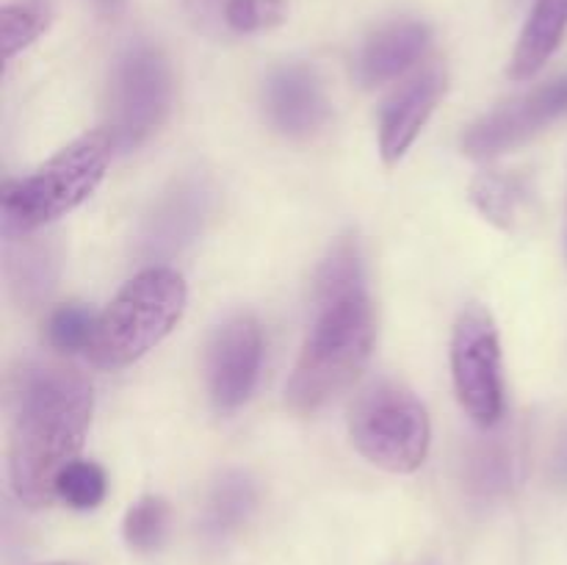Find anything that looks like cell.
Here are the masks:
<instances>
[{"label": "cell", "mask_w": 567, "mask_h": 565, "mask_svg": "<svg viewBox=\"0 0 567 565\" xmlns=\"http://www.w3.org/2000/svg\"><path fill=\"white\" fill-rule=\"evenodd\" d=\"M454 391L480 427H496L504 413L502 347L491 314L471 305L460 314L452 336Z\"/></svg>", "instance_id": "52a82bcc"}, {"label": "cell", "mask_w": 567, "mask_h": 565, "mask_svg": "<svg viewBox=\"0 0 567 565\" xmlns=\"http://www.w3.org/2000/svg\"><path fill=\"white\" fill-rule=\"evenodd\" d=\"M92 421V386L75 369L31 363L11 388V485L31 507L55 499L61 471L75 463Z\"/></svg>", "instance_id": "6da1fadb"}, {"label": "cell", "mask_w": 567, "mask_h": 565, "mask_svg": "<svg viewBox=\"0 0 567 565\" xmlns=\"http://www.w3.org/2000/svg\"><path fill=\"white\" fill-rule=\"evenodd\" d=\"M567 33V0H537L515 48L509 75L526 81L546 66Z\"/></svg>", "instance_id": "9a60e30c"}, {"label": "cell", "mask_w": 567, "mask_h": 565, "mask_svg": "<svg viewBox=\"0 0 567 565\" xmlns=\"http://www.w3.org/2000/svg\"><path fill=\"white\" fill-rule=\"evenodd\" d=\"M518 480V449L504 435L474 443L465 458V487L480 502H493L513 491Z\"/></svg>", "instance_id": "2e32d148"}, {"label": "cell", "mask_w": 567, "mask_h": 565, "mask_svg": "<svg viewBox=\"0 0 567 565\" xmlns=\"http://www.w3.org/2000/svg\"><path fill=\"white\" fill-rule=\"evenodd\" d=\"M6 282L20 305L33 308L50 297L61 271V249L53 238L22 233L6 236Z\"/></svg>", "instance_id": "4fadbf2b"}, {"label": "cell", "mask_w": 567, "mask_h": 565, "mask_svg": "<svg viewBox=\"0 0 567 565\" xmlns=\"http://www.w3.org/2000/svg\"><path fill=\"white\" fill-rule=\"evenodd\" d=\"M169 532V504L161 496H142L125 515L122 535L136 552H155L164 546Z\"/></svg>", "instance_id": "44dd1931"}, {"label": "cell", "mask_w": 567, "mask_h": 565, "mask_svg": "<svg viewBox=\"0 0 567 565\" xmlns=\"http://www.w3.org/2000/svg\"><path fill=\"white\" fill-rule=\"evenodd\" d=\"M188 288L175 269L150 266L138 271L114 302L100 314L92 347L86 349L97 369H125L158 347L183 319Z\"/></svg>", "instance_id": "3957f363"}, {"label": "cell", "mask_w": 567, "mask_h": 565, "mask_svg": "<svg viewBox=\"0 0 567 565\" xmlns=\"http://www.w3.org/2000/svg\"><path fill=\"white\" fill-rule=\"evenodd\" d=\"M97 321L100 316L92 308H86V305H61V308H55L48 316L44 336H48L50 347L59 349V352H81V349L92 347Z\"/></svg>", "instance_id": "7402d4cb"}, {"label": "cell", "mask_w": 567, "mask_h": 565, "mask_svg": "<svg viewBox=\"0 0 567 565\" xmlns=\"http://www.w3.org/2000/svg\"><path fill=\"white\" fill-rule=\"evenodd\" d=\"M374 347V314L369 294L358 291L316 305V321L288 380L293 413L310 415L347 391L365 369Z\"/></svg>", "instance_id": "7a4b0ae2"}, {"label": "cell", "mask_w": 567, "mask_h": 565, "mask_svg": "<svg viewBox=\"0 0 567 565\" xmlns=\"http://www.w3.org/2000/svg\"><path fill=\"white\" fill-rule=\"evenodd\" d=\"M44 565H72V563H44Z\"/></svg>", "instance_id": "4316f807"}, {"label": "cell", "mask_w": 567, "mask_h": 565, "mask_svg": "<svg viewBox=\"0 0 567 565\" xmlns=\"http://www.w3.org/2000/svg\"><path fill=\"white\" fill-rule=\"evenodd\" d=\"M430 44V28L419 20H396L369 37L358 59V75L365 86L393 81L421 59Z\"/></svg>", "instance_id": "5bb4252c"}, {"label": "cell", "mask_w": 567, "mask_h": 565, "mask_svg": "<svg viewBox=\"0 0 567 565\" xmlns=\"http://www.w3.org/2000/svg\"><path fill=\"white\" fill-rule=\"evenodd\" d=\"M105 491H109V480L105 471L97 463L89 460H75L61 471L59 482H55V499L70 504L72 510H94L103 504Z\"/></svg>", "instance_id": "603a6c76"}, {"label": "cell", "mask_w": 567, "mask_h": 565, "mask_svg": "<svg viewBox=\"0 0 567 565\" xmlns=\"http://www.w3.org/2000/svg\"><path fill=\"white\" fill-rule=\"evenodd\" d=\"M349 432L365 460L393 474L421 469L432 441L424 404L404 386L374 382L365 388L349 413Z\"/></svg>", "instance_id": "5b68a950"}, {"label": "cell", "mask_w": 567, "mask_h": 565, "mask_svg": "<svg viewBox=\"0 0 567 565\" xmlns=\"http://www.w3.org/2000/svg\"><path fill=\"white\" fill-rule=\"evenodd\" d=\"M53 14V0H9L0 9V39H3L6 59H14L17 53L31 48L48 31Z\"/></svg>", "instance_id": "ac0fdd59"}, {"label": "cell", "mask_w": 567, "mask_h": 565, "mask_svg": "<svg viewBox=\"0 0 567 565\" xmlns=\"http://www.w3.org/2000/svg\"><path fill=\"white\" fill-rule=\"evenodd\" d=\"M214 194L197 175L177 181L150 210L138 236V253L144 258H172L197 238L210 214Z\"/></svg>", "instance_id": "30bf717a"}, {"label": "cell", "mask_w": 567, "mask_h": 565, "mask_svg": "<svg viewBox=\"0 0 567 565\" xmlns=\"http://www.w3.org/2000/svg\"><path fill=\"white\" fill-rule=\"evenodd\" d=\"M264 336L252 316H233L216 330L208 352L210 399L221 413L241 408L258 382Z\"/></svg>", "instance_id": "9c48e42d"}, {"label": "cell", "mask_w": 567, "mask_h": 565, "mask_svg": "<svg viewBox=\"0 0 567 565\" xmlns=\"http://www.w3.org/2000/svg\"><path fill=\"white\" fill-rule=\"evenodd\" d=\"M183 3L199 25H216L219 20H225L227 0H183Z\"/></svg>", "instance_id": "d4e9b609"}, {"label": "cell", "mask_w": 567, "mask_h": 565, "mask_svg": "<svg viewBox=\"0 0 567 565\" xmlns=\"http://www.w3.org/2000/svg\"><path fill=\"white\" fill-rule=\"evenodd\" d=\"M365 291L363 260L352 238H343L332 247L327 260L316 275V305L332 302V299L349 297V294Z\"/></svg>", "instance_id": "d6986e66"}, {"label": "cell", "mask_w": 567, "mask_h": 565, "mask_svg": "<svg viewBox=\"0 0 567 565\" xmlns=\"http://www.w3.org/2000/svg\"><path fill=\"white\" fill-rule=\"evenodd\" d=\"M567 116V75L537 86L535 92L513 100L504 109L493 111L485 120L471 125L465 133L463 150L474 158H491V155L507 153L518 144L529 142L551 122Z\"/></svg>", "instance_id": "ba28073f"}, {"label": "cell", "mask_w": 567, "mask_h": 565, "mask_svg": "<svg viewBox=\"0 0 567 565\" xmlns=\"http://www.w3.org/2000/svg\"><path fill=\"white\" fill-rule=\"evenodd\" d=\"M471 199H474L476 208L487 216L496 225L509 227L513 219L518 216L520 205L526 199V188L518 177L498 175V172H487L480 175L471 186Z\"/></svg>", "instance_id": "ffe728a7"}, {"label": "cell", "mask_w": 567, "mask_h": 565, "mask_svg": "<svg viewBox=\"0 0 567 565\" xmlns=\"http://www.w3.org/2000/svg\"><path fill=\"white\" fill-rule=\"evenodd\" d=\"M111 142L109 131H92L78 136L53 155L33 175L11 183L3 192V236L42 230L61 219L78 205L86 203L109 170Z\"/></svg>", "instance_id": "277c9868"}, {"label": "cell", "mask_w": 567, "mask_h": 565, "mask_svg": "<svg viewBox=\"0 0 567 565\" xmlns=\"http://www.w3.org/2000/svg\"><path fill=\"white\" fill-rule=\"evenodd\" d=\"M258 504V487L241 471H227L210 491L208 504H205L203 530L210 541H225L236 535L255 513Z\"/></svg>", "instance_id": "e0dca14e"}, {"label": "cell", "mask_w": 567, "mask_h": 565, "mask_svg": "<svg viewBox=\"0 0 567 565\" xmlns=\"http://www.w3.org/2000/svg\"><path fill=\"white\" fill-rule=\"evenodd\" d=\"M266 111L277 131L305 138L327 122V97L319 78L305 64H286L266 83Z\"/></svg>", "instance_id": "7c38bea8"}, {"label": "cell", "mask_w": 567, "mask_h": 565, "mask_svg": "<svg viewBox=\"0 0 567 565\" xmlns=\"http://www.w3.org/2000/svg\"><path fill=\"white\" fill-rule=\"evenodd\" d=\"M92 3H94V9L100 11V14L111 17V20H114V17H120L122 11H125L127 0H92Z\"/></svg>", "instance_id": "484cf974"}, {"label": "cell", "mask_w": 567, "mask_h": 565, "mask_svg": "<svg viewBox=\"0 0 567 565\" xmlns=\"http://www.w3.org/2000/svg\"><path fill=\"white\" fill-rule=\"evenodd\" d=\"M172 109V70L155 44L136 42L114 64L111 75L109 136L116 150L138 147L147 142Z\"/></svg>", "instance_id": "8992f818"}, {"label": "cell", "mask_w": 567, "mask_h": 565, "mask_svg": "<svg viewBox=\"0 0 567 565\" xmlns=\"http://www.w3.org/2000/svg\"><path fill=\"white\" fill-rule=\"evenodd\" d=\"M443 89H446V72L441 66H426L402 83L388 100L380 116V150L385 164H399L402 155L413 147Z\"/></svg>", "instance_id": "8fae6325"}, {"label": "cell", "mask_w": 567, "mask_h": 565, "mask_svg": "<svg viewBox=\"0 0 567 565\" xmlns=\"http://www.w3.org/2000/svg\"><path fill=\"white\" fill-rule=\"evenodd\" d=\"M286 0H227L225 25L236 33H258L286 20Z\"/></svg>", "instance_id": "cb8c5ba5"}]
</instances>
